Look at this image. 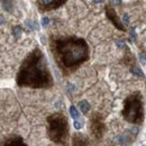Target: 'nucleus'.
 <instances>
[{
    "mask_svg": "<svg viewBox=\"0 0 146 146\" xmlns=\"http://www.w3.org/2000/svg\"><path fill=\"white\" fill-rule=\"evenodd\" d=\"M65 3H66V0H37L36 1L37 8L40 13L55 10Z\"/></svg>",
    "mask_w": 146,
    "mask_h": 146,
    "instance_id": "nucleus-6",
    "label": "nucleus"
},
{
    "mask_svg": "<svg viewBox=\"0 0 146 146\" xmlns=\"http://www.w3.org/2000/svg\"><path fill=\"white\" fill-rule=\"evenodd\" d=\"M74 127H75V129H81V127H82V123L80 121V120H74Z\"/></svg>",
    "mask_w": 146,
    "mask_h": 146,
    "instance_id": "nucleus-14",
    "label": "nucleus"
},
{
    "mask_svg": "<svg viewBox=\"0 0 146 146\" xmlns=\"http://www.w3.org/2000/svg\"><path fill=\"white\" fill-rule=\"evenodd\" d=\"M130 72L133 73V74H136V75H138V76H141V78H143L144 76V73L142 72L138 68H136V66H134V68H131L130 69Z\"/></svg>",
    "mask_w": 146,
    "mask_h": 146,
    "instance_id": "nucleus-13",
    "label": "nucleus"
},
{
    "mask_svg": "<svg viewBox=\"0 0 146 146\" xmlns=\"http://www.w3.org/2000/svg\"><path fill=\"white\" fill-rule=\"evenodd\" d=\"M123 63H124V65L129 66L130 69H131V68H134V66H135V64H136L135 56L131 54L128 50H127V52L124 54V57H123Z\"/></svg>",
    "mask_w": 146,
    "mask_h": 146,
    "instance_id": "nucleus-10",
    "label": "nucleus"
},
{
    "mask_svg": "<svg viewBox=\"0 0 146 146\" xmlns=\"http://www.w3.org/2000/svg\"><path fill=\"white\" fill-rule=\"evenodd\" d=\"M89 130L92 137L97 141H100L106 133L105 118L100 112H93L89 120Z\"/></svg>",
    "mask_w": 146,
    "mask_h": 146,
    "instance_id": "nucleus-5",
    "label": "nucleus"
},
{
    "mask_svg": "<svg viewBox=\"0 0 146 146\" xmlns=\"http://www.w3.org/2000/svg\"><path fill=\"white\" fill-rule=\"evenodd\" d=\"M42 23H43V26H46V25H47V23H48V18H43Z\"/></svg>",
    "mask_w": 146,
    "mask_h": 146,
    "instance_id": "nucleus-15",
    "label": "nucleus"
},
{
    "mask_svg": "<svg viewBox=\"0 0 146 146\" xmlns=\"http://www.w3.org/2000/svg\"><path fill=\"white\" fill-rule=\"evenodd\" d=\"M90 143L89 138L81 133H75L72 136V146H88Z\"/></svg>",
    "mask_w": 146,
    "mask_h": 146,
    "instance_id": "nucleus-9",
    "label": "nucleus"
},
{
    "mask_svg": "<svg viewBox=\"0 0 146 146\" xmlns=\"http://www.w3.org/2000/svg\"><path fill=\"white\" fill-rule=\"evenodd\" d=\"M16 82L21 88L48 89L54 84L46 57L40 48H34L19 66Z\"/></svg>",
    "mask_w": 146,
    "mask_h": 146,
    "instance_id": "nucleus-2",
    "label": "nucleus"
},
{
    "mask_svg": "<svg viewBox=\"0 0 146 146\" xmlns=\"http://www.w3.org/2000/svg\"><path fill=\"white\" fill-rule=\"evenodd\" d=\"M70 113H71V117H72L74 120H76V119L79 118V112H78V110L75 109L74 106H71V107H70Z\"/></svg>",
    "mask_w": 146,
    "mask_h": 146,
    "instance_id": "nucleus-12",
    "label": "nucleus"
},
{
    "mask_svg": "<svg viewBox=\"0 0 146 146\" xmlns=\"http://www.w3.org/2000/svg\"><path fill=\"white\" fill-rule=\"evenodd\" d=\"M50 47L57 66L64 75L73 73L90 57L88 43L78 36L51 37Z\"/></svg>",
    "mask_w": 146,
    "mask_h": 146,
    "instance_id": "nucleus-1",
    "label": "nucleus"
},
{
    "mask_svg": "<svg viewBox=\"0 0 146 146\" xmlns=\"http://www.w3.org/2000/svg\"><path fill=\"white\" fill-rule=\"evenodd\" d=\"M123 118L133 125H142L145 119L144 98L142 92L135 91L127 96L123 102Z\"/></svg>",
    "mask_w": 146,
    "mask_h": 146,
    "instance_id": "nucleus-4",
    "label": "nucleus"
},
{
    "mask_svg": "<svg viewBox=\"0 0 146 146\" xmlns=\"http://www.w3.org/2000/svg\"><path fill=\"white\" fill-rule=\"evenodd\" d=\"M1 21H2V18H0V23H1Z\"/></svg>",
    "mask_w": 146,
    "mask_h": 146,
    "instance_id": "nucleus-16",
    "label": "nucleus"
},
{
    "mask_svg": "<svg viewBox=\"0 0 146 146\" xmlns=\"http://www.w3.org/2000/svg\"><path fill=\"white\" fill-rule=\"evenodd\" d=\"M105 13H106L107 18L109 19L110 21H111V24H112L118 31H120V32H126V27H125V25H124L123 21L120 20L119 16H118V14H117V11L115 10V8H113L112 6L107 5V6L105 7Z\"/></svg>",
    "mask_w": 146,
    "mask_h": 146,
    "instance_id": "nucleus-7",
    "label": "nucleus"
},
{
    "mask_svg": "<svg viewBox=\"0 0 146 146\" xmlns=\"http://www.w3.org/2000/svg\"><path fill=\"white\" fill-rule=\"evenodd\" d=\"M0 146H28L18 135H11L0 139Z\"/></svg>",
    "mask_w": 146,
    "mask_h": 146,
    "instance_id": "nucleus-8",
    "label": "nucleus"
},
{
    "mask_svg": "<svg viewBox=\"0 0 146 146\" xmlns=\"http://www.w3.org/2000/svg\"><path fill=\"white\" fill-rule=\"evenodd\" d=\"M79 106H80V109H81V111H82L83 113H88V111L90 110V105H89V102L86 101V100L80 101V102H79Z\"/></svg>",
    "mask_w": 146,
    "mask_h": 146,
    "instance_id": "nucleus-11",
    "label": "nucleus"
},
{
    "mask_svg": "<svg viewBox=\"0 0 146 146\" xmlns=\"http://www.w3.org/2000/svg\"><path fill=\"white\" fill-rule=\"evenodd\" d=\"M48 138L57 145L68 146L70 127L68 117L62 112H54L46 118Z\"/></svg>",
    "mask_w": 146,
    "mask_h": 146,
    "instance_id": "nucleus-3",
    "label": "nucleus"
}]
</instances>
